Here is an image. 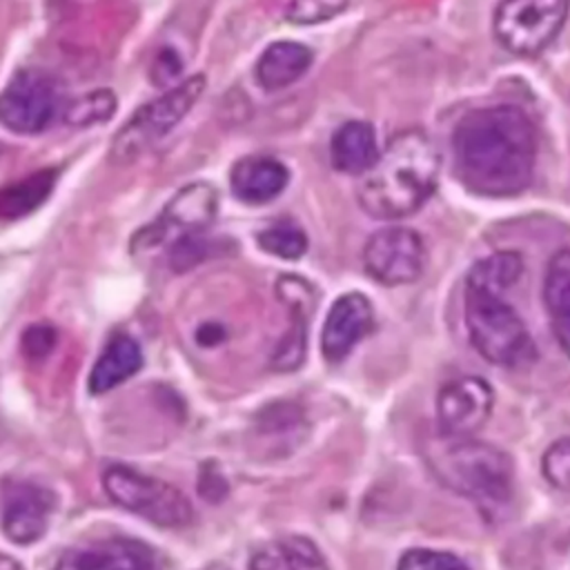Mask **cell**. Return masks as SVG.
I'll return each instance as SVG.
<instances>
[{
	"label": "cell",
	"mask_w": 570,
	"mask_h": 570,
	"mask_svg": "<svg viewBox=\"0 0 570 570\" xmlns=\"http://www.w3.org/2000/svg\"><path fill=\"white\" fill-rule=\"evenodd\" d=\"M454 174L472 194L505 198L521 194L534 171L537 134L514 105L468 111L452 134Z\"/></svg>",
	"instance_id": "cell-1"
},
{
	"label": "cell",
	"mask_w": 570,
	"mask_h": 570,
	"mask_svg": "<svg viewBox=\"0 0 570 570\" xmlns=\"http://www.w3.org/2000/svg\"><path fill=\"white\" fill-rule=\"evenodd\" d=\"M521 269L523 263L517 252H497L474 263L465 278L468 334L476 352L494 365L517 367L534 356L521 316L505 301V292L519 281Z\"/></svg>",
	"instance_id": "cell-2"
},
{
	"label": "cell",
	"mask_w": 570,
	"mask_h": 570,
	"mask_svg": "<svg viewBox=\"0 0 570 570\" xmlns=\"http://www.w3.org/2000/svg\"><path fill=\"white\" fill-rule=\"evenodd\" d=\"M441 154L423 129L394 134L356 187L361 209L381 220L403 218L423 207L439 183Z\"/></svg>",
	"instance_id": "cell-3"
},
{
	"label": "cell",
	"mask_w": 570,
	"mask_h": 570,
	"mask_svg": "<svg viewBox=\"0 0 570 570\" xmlns=\"http://www.w3.org/2000/svg\"><path fill=\"white\" fill-rule=\"evenodd\" d=\"M430 465L439 481L468 497L485 512L501 510L512 499V459L492 443L445 436L430 450Z\"/></svg>",
	"instance_id": "cell-4"
},
{
	"label": "cell",
	"mask_w": 570,
	"mask_h": 570,
	"mask_svg": "<svg viewBox=\"0 0 570 570\" xmlns=\"http://www.w3.org/2000/svg\"><path fill=\"white\" fill-rule=\"evenodd\" d=\"M207 87L205 73H194L145 102L111 138V158L131 163L160 138H165L198 102Z\"/></svg>",
	"instance_id": "cell-5"
},
{
	"label": "cell",
	"mask_w": 570,
	"mask_h": 570,
	"mask_svg": "<svg viewBox=\"0 0 570 570\" xmlns=\"http://www.w3.org/2000/svg\"><path fill=\"white\" fill-rule=\"evenodd\" d=\"M102 488L116 505L156 525L183 528L194 519V505L185 492L127 465H109L102 472Z\"/></svg>",
	"instance_id": "cell-6"
},
{
	"label": "cell",
	"mask_w": 570,
	"mask_h": 570,
	"mask_svg": "<svg viewBox=\"0 0 570 570\" xmlns=\"http://www.w3.org/2000/svg\"><path fill=\"white\" fill-rule=\"evenodd\" d=\"M570 0H501L494 11V36L517 56L541 53L561 31Z\"/></svg>",
	"instance_id": "cell-7"
},
{
	"label": "cell",
	"mask_w": 570,
	"mask_h": 570,
	"mask_svg": "<svg viewBox=\"0 0 570 570\" xmlns=\"http://www.w3.org/2000/svg\"><path fill=\"white\" fill-rule=\"evenodd\" d=\"M58 109V82L42 69H18L0 91V125L20 136L45 131Z\"/></svg>",
	"instance_id": "cell-8"
},
{
	"label": "cell",
	"mask_w": 570,
	"mask_h": 570,
	"mask_svg": "<svg viewBox=\"0 0 570 570\" xmlns=\"http://www.w3.org/2000/svg\"><path fill=\"white\" fill-rule=\"evenodd\" d=\"M363 265L370 278L381 285L414 283L425 265L423 240L407 227L379 229L363 247Z\"/></svg>",
	"instance_id": "cell-9"
},
{
	"label": "cell",
	"mask_w": 570,
	"mask_h": 570,
	"mask_svg": "<svg viewBox=\"0 0 570 570\" xmlns=\"http://www.w3.org/2000/svg\"><path fill=\"white\" fill-rule=\"evenodd\" d=\"M56 508V497L33 481H4L0 485V525L9 541L29 546L42 539Z\"/></svg>",
	"instance_id": "cell-10"
},
{
	"label": "cell",
	"mask_w": 570,
	"mask_h": 570,
	"mask_svg": "<svg viewBox=\"0 0 570 570\" xmlns=\"http://www.w3.org/2000/svg\"><path fill=\"white\" fill-rule=\"evenodd\" d=\"M494 403L492 387L481 376H456L436 396V419L443 436L465 439L485 425Z\"/></svg>",
	"instance_id": "cell-11"
},
{
	"label": "cell",
	"mask_w": 570,
	"mask_h": 570,
	"mask_svg": "<svg viewBox=\"0 0 570 570\" xmlns=\"http://www.w3.org/2000/svg\"><path fill=\"white\" fill-rule=\"evenodd\" d=\"M216 212H218V191L214 189V185L203 180L189 183L171 196V200L165 205V212L149 229L138 232L136 245L154 247L167 238L169 229H176L180 234L205 232L214 223Z\"/></svg>",
	"instance_id": "cell-12"
},
{
	"label": "cell",
	"mask_w": 570,
	"mask_h": 570,
	"mask_svg": "<svg viewBox=\"0 0 570 570\" xmlns=\"http://www.w3.org/2000/svg\"><path fill=\"white\" fill-rule=\"evenodd\" d=\"M276 294L287 309V327L278 338L269 365L276 372L298 370L307 350V321L314 312V287L298 276H281L276 281Z\"/></svg>",
	"instance_id": "cell-13"
},
{
	"label": "cell",
	"mask_w": 570,
	"mask_h": 570,
	"mask_svg": "<svg viewBox=\"0 0 570 570\" xmlns=\"http://www.w3.org/2000/svg\"><path fill=\"white\" fill-rule=\"evenodd\" d=\"M374 330V309L361 292L338 296L323 323L321 352L330 363L343 361Z\"/></svg>",
	"instance_id": "cell-14"
},
{
	"label": "cell",
	"mask_w": 570,
	"mask_h": 570,
	"mask_svg": "<svg viewBox=\"0 0 570 570\" xmlns=\"http://www.w3.org/2000/svg\"><path fill=\"white\" fill-rule=\"evenodd\" d=\"M56 570H158V566L149 546L118 537L69 548Z\"/></svg>",
	"instance_id": "cell-15"
},
{
	"label": "cell",
	"mask_w": 570,
	"mask_h": 570,
	"mask_svg": "<svg viewBox=\"0 0 570 570\" xmlns=\"http://www.w3.org/2000/svg\"><path fill=\"white\" fill-rule=\"evenodd\" d=\"M287 183V167L272 156H243L229 169V189L247 205H265L278 198Z\"/></svg>",
	"instance_id": "cell-16"
},
{
	"label": "cell",
	"mask_w": 570,
	"mask_h": 570,
	"mask_svg": "<svg viewBox=\"0 0 570 570\" xmlns=\"http://www.w3.org/2000/svg\"><path fill=\"white\" fill-rule=\"evenodd\" d=\"M314 62L309 47L294 40H276L263 49L256 60V82L265 91H278L301 80Z\"/></svg>",
	"instance_id": "cell-17"
},
{
	"label": "cell",
	"mask_w": 570,
	"mask_h": 570,
	"mask_svg": "<svg viewBox=\"0 0 570 570\" xmlns=\"http://www.w3.org/2000/svg\"><path fill=\"white\" fill-rule=\"evenodd\" d=\"M142 367V350L138 341L129 334H116L111 336L100 356L96 358L91 374H89V392L91 394H105L134 374H138Z\"/></svg>",
	"instance_id": "cell-18"
},
{
	"label": "cell",
	"mask_w": 570,
	"mask_h": 570,
	"mask_svg": "<svg viewBox=\"0 0 570 570\" xmlns=\"http://www.w3.org/2000/svg\"><path fill=\"white\" fill-rule=\"evenodd\" d=\"M249 570H330L318 546L303 534H285L258 546Z\"/></svg>",
	"instance_id": "cell-19"
},
{
	"label": "cell",
	"mask_w": 570,
	"mask_h": 570,
	"mask_svg": "<svg viewBox=\"0 0 570 570\" xmlns=\"http://www.w3.org/2000/svg\"><path fill=\"white\" fill-rule=\"evenodd\" d=\"M379 154L374 127L365 120H347L332 134L330 160L343 174L363 176L376 163Z\"/></svg>",
	"instance_id": "cell-20"
},
{
	"label": "cell",
	"mask_w": 570,
	"mask_h": 570,
	"mask_svg": "<svg viewBox=\"0 0 570 570\" xmlns=\"http://www.w3.org/2000/svg\"><path fill=\"white\" fill-rule=\"evenodd\" d=\"M543 303L550 327L563 350L570 352V249H559L546 269Z\"/></svg>",
	"instance_id": "cell-21"
},
{
	"label": "cell",
	"mask_w": 570,
	"mask_h": 570,
	"mask_svg": "<svg viewBox=\"0 0 570 570\" xmlns=\"http://www.w3.org/2000/svg\"><path fill=\"white\" fill-rule=\"evenodd\" d=\"M58 171L45 167L0 187V220H16L36 212L53 191Z\"/></svg>",
	"instance_id": "cell-22"
},
{
	"label": "cell",
	"mask_w": 570,
	"mask_h": 570,
	"mask_svg": "<svg viewBox=\"0 0 570 570\" xmlns=\"http://www.w3.org/2000/svg\"><path fill=\"white\" fill-rule=\"evenodd\" d=\"M118 107V98L109 87H100V89H91L73 100H69L62 107V122L76 129H85V127H94L100 122H107Z\"/></svg>",
	"instance_id": "cell-23"
},
{
	"label": "cell",
	"mask_w": 570,
	"mask_h": 570,
	"mask_svg": "<svg viewBox=\"0 0 570 570\" xmlns=\"http://www.w3.org/2000/svg\"><path fill=\"white\" fill-rule=\"evenodd\" d=\"M256 243L265 254H272L285 261H296L307 252L305 229L292 218L276 220L265 229H261L256 234Z\"/></svg>",
	"instance_id": "cell-24"
},
{
	"label": "cell",
	"mask_w": 570,
	"mask_h": 570,
	"mask_svg": "<svg viewBox=\"0 0 570 570\" xmlns=\"http://www.w3.org/2000/svg\"><path fill=\"white\" fill-rule=\"evenodd\" d=\"M205 232H187V234H180L174 238V243L169 245V252H167V261L174 272H178V274L189 272L198 263L218 254L220 240L207 236Z\"/></svg>",
	"instance_id": "cell-25"
},
{
	"label": "cell",
	"mask_w": 570,
	"mask_h": 570,
	"mask_svg": "<svg viewBox=\"0 0 570 570\" xmlns=\"http://www.w3.org/2000/svg\"><path fill=\"white\" fill-rule=\"evenodd\" d=\"M305 430V416L303 410L294 403L278 401L261 410L258 414V432L269 439H283L296 441V436Z\"/></svg>",
	"instance_id": "cell-26"
},
{
	"label": "cell",
	"mask_w": 570,
	"mask_h": 570,
	"mask_svg": "<svg viewBox=\"0 0 570 570\" xmlns=\"http://www.w3.org/2000/svg\"><path fill=\"white\" fill-rule=\"evenodd\" d=\"M350 0H289L285 7V18L292 24H321L347 9Z\"/></svg>",
	"instance_id": "cell-27"
},
{
	"label": "cell",
	"mask_w": 570,
	"mask_h": 570,
	"mask_svg": "<svg viewBox=\"0 0 570 570\" xmlns=\"http://www.w3.org/2000/svg\"><path fill=\"white\" fill-rule=\"evenodd\" d=\"M396 570H470V568L468 563H463V559H459L452 552L412 548L401 554Z\"/></svg>",
	"instance_id": "cell-28"
},
{
	"label": "cell",
	"mask_w": 570,
	"mask_h": 570,
	"mask_svg": "<svg viewBox=\"0 0 570 570\" xmlns=\"http://www.w3.org/2000/svg\"><path fill=\"white\" fill-rule=\"evenodd\" d=\"M541 470L550 485H554L557 490H563V492L570 490V436L554 441L546 450V454L541 459Z\"/></svg>",
	"instance_id": "cell-29"
},
{
	"label": "cell",
	"mask_w": 570,
	"mask_h": 570,
	"mask_svg": "<svg viewBox=\"0 0 570 570\" xmlns=\"http://www.w3.org/2000/svg\"><path fill=\"white\" fill-rule=\"evenodd\" d=\"M183 71V62L178 58V53L174 49H160L151 62V71H149V78L156 87L160 89H169L176 82V78L180 76Z\"/></svg>",
	"instance_id": "cell-30"
},
{
	"label": "cell",
	"mask_w": 570,
	"mask_h": 570,
	"mask_svg": "<svg viewBox=\"0 0 570 570\" xmlns=\"http://www.w3.org/2000/svg\"><path fill=\"white\" fill-rule=\"evenodd\" d=\"M56 345V330L47 323H36L22 334V350L29 358L47 356Z\"/></svg>",
	"instance_id": "cell-31"
},
{
	"label": "cell",
	"mask_w": 570,
	"mask_h": 570,
	"mask_svg": "<svg viewBox=\"0 0 570 570\" xmlns=\"http://www.w3.org/2000/svg\"><path fill=\"white\" fill-rule=\"evenodd\" d=\"M198 492L209 499V501H220L227 494V483L223 474L216 470L214 463H205L200 468V481H198Z\"/></svg>",
	"instance_id": "cell-32"
},
{
	"label": "cell",
	"mask_w": 570,
	"mask_h": 570,
	"mask_svg": "<svg viewBox=\"0 0 570 570\" xmlns=\"http://www.w3.org/2000/svg\"><path fill=\"white\" fill-rule=\"evenodd\" d=\"M0 570H24V568L11 557H0Z\"/></svg>",
	"instance_id": "cell-33"
},
{
	"label": "cell",
	"mask_w": 570,
	"mask_h": 570,
	"mask_svg": "<svg viewBox=\"0 0 570 570\" xmlns=\"http://www.w3.org/2000/svg\"><path fill=\"white\" fill-rule=\"evenodd\" d=\"M218 570H227V568H218Z\"/></svg>",
	"instance_id": "cell-34"
}]
</instances>
